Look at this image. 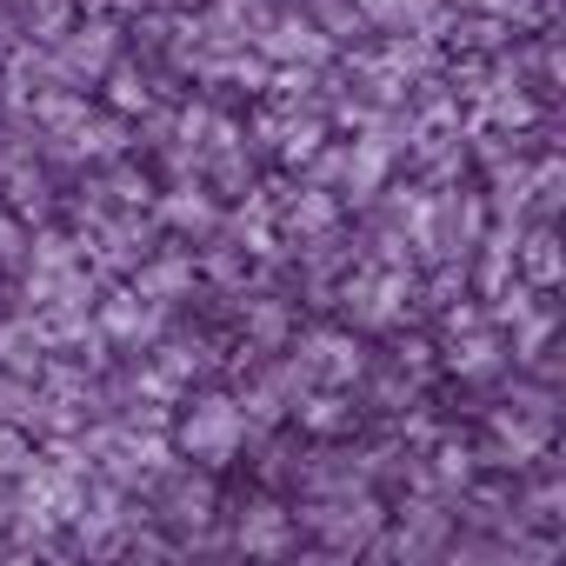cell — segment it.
I'll return each mask as SVG.
<instances>
[{
    "instance_id": "1",
    "label": "cell",
    "mask_w": 566,
    "mask_h": 566,
    "mask_svg": "<svg viewBox=\"0 0 566 566\" xmlns=\"http://www.w3.org/2000/svg\"><path fill=\"white\" fill-rule=\"evenodd\" d=\"M180 447H187L193 467H227L247 447V413L233 400H200L187 413V427H180Z\"/></svg>"
},
{
    "instance_id": "2",
    "label": "cell",
    "mask_w": 566,
    "mask_h": 566,
    "mask_svg": "<svg viewBox=\"0 0 566 566\" xmlns=\"http://www.w3.org/2000/svg\"><path fill=\"white\" fill-rule=\"evenodd\" d=\"M233 546H240L247 559H260V566L287 559V546H294V513H287V506H273V500L240 506V520H233Z\"/></svg>"
},
{
    "instance_id": "3",
    "label": "cell",
    "mask_w": 566,
    "mask_h": 566,
    "mask_svg": "<svg viewBox=\"0 0 566 566\" xmlns=\"http://www.w3.org/2000/svg\"><path fill=\"white\" fill-rule=\"evenodd\" d=\"M307 526H314L334 553H360V546H374V533H380V506H374V500H334V506H314Z\"/></svg>"
},
{
    "instance_id": "4",
    "label": "cell",
    "mask_w": 566,
    "mask_h": 566,
    "mask_svg": "<svg viewBox=\"0 0 566 566\" xmlns=\"http://www.w3.org/2000/svg\"><path fill=\"white\" fill-rule=\"evenodd\" d=\"M160 513H167V526L200 533V526L213 520V480L193 473V467H174V473L160 480Z\"/></svg>"
},
{
    "instance_id": "5",
    "label": "cell",
    "mask_w": 566,
    "mask_h": 566,
    "mask_svg": "<svg viewBox=\"0 0 566 566\" xmlns=\"http://www.w3.org/2000/svg\"><path fill=\"white\" fill-rule=\"evenodd\" d=\"M447 539H453V520H447L440 506H407V513H400V526H394V553H400L407 566L440 559V553H447Z\"/></svg>"
},
{
    "instance_id": "6",
    "label": "cell",
    "mask_w": 566,
    "mask_h": 566,
    "mask_svg": "<svg viewBox=\"0 0 566 566\" xmlns=\"http://www.w3.org/2000/svg\"><path fill=\"white\" fill-rule=\"evenodd\" d=\"M301 374L307 380H354L360 374V347L347 334H314L307 354H301Z\"/></svg>"
},
{
    "instance_id": "7",
    "label": "cell",
    "mask_w": 566,
    "mask_h": 566,
    "mask_svg": "<svg viewBox=\"0 0 566 566\" xmlns=\"http://www.w3.org/2000/svg\"><path fill=\"white\" fill-rule=\"evenodd\" d=\"M107 54H114V34H107V28H87V34L67 41V67H74V74H101Z\"/></svg>"
},
{
    "instance_id": "8",
    "label": "cell",
    "mask_w": 566,
    "mask_h": 566,
    "mask_svg": "<svg viewBox=\"0 0 566 566\" xmlns=\"http://www.w3.org/2000/svg\"><path fill=\"white\" fill-rule=\"evenodd\" d=\"M187 287V260H160L154 273H140V294L147 301H160V294H180Z\"/></svg>"
},
{
    "instance_id": "9",
    "label": "cell",
    "mask_w": 566,
    "mask_h": 566,
    "mask_svg": "<svg viewBox=\"0 0 566 566\" xmlns=\"http://www.w3.org/2000/svg\"><path fill=\"white\" fill-rule=\"evenodd\" d=\"M453 367H460V374H493V367H500V347H493V340H467V347L453 354Z\"/></svg>"
},
{
    "instance_id": "10",
    "label": "cell",
    "mask_w": 566,
    "mask_h": 566,
    "mask_svg": "<svg viewBox=\"0 0 566 566\" xmlns=\"http://www.w3.org/2000/svg\"><path fill=\"white\" fill-rule=\"evenodd\" d=\"M107 327H114L120 340H134V334H147V307H134V301H114V307H107Z\"/></svg>"
},
{
    "instance_id": "11",
    "label": "cell",
    "mask_w": 566,
    "mask_h": 566,
    "mask_svg": "<svg viewBox=\"0 0 566 566\" xmlns=\"http://www.w3.org/2000/svg\"><path fill=\"white\" fill-rule=\"evenodd\" d=\"M280 54H321V41L307 34V28H280V41H273Z\"/></svg>"
},
{
    "instance_id": "12",
    "label": "cell",
    "mask_w": 566,
    "mask_h": 566,
    "mask_svg": "<svg viewBox=\"0 0 566 566\" xmlns=\"http://www.w3.org/2000/svg\"><path fill=\"white\" fill-rule=\"evenodd\" d=\"M14 467H28V447L21 433H0V473H14Z\"/></svg>"
}]
</instances>
